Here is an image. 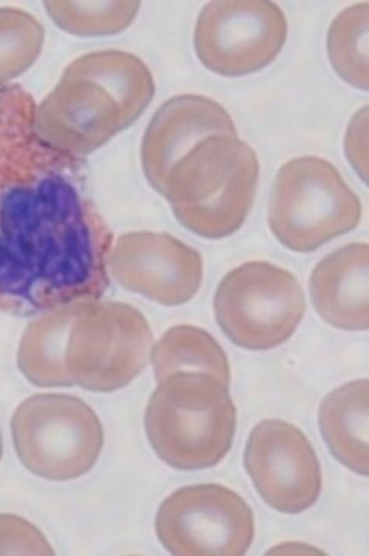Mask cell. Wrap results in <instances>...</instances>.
<instances>
[{
    "label": "cell",
    "instance_id": "6da1fadb",
    "mask_svg": "<svg viewBox=\"0 0 369 556\" xmlns=\"http://www.w3.org/2000/svg\"><path fill=\"white\" fill-rule=\"evenodd\" d=\"M35 113L24 87L0 89V313L21 317L97 302L111 285L113 232L82 163L39 137Z\"/></svg>",
    "mask_w": 369,
    "mask_h": 556
},
{
    "label": "cell",
    "instance_id": "7a4b0ae2",
    "mask_svg": "<svg viewBox=\"0 0 369 556\" xmlns=\"http://www.w3.org/2000/svg\"><path fill=\"white\" fill-rule=\"evenodd\" d=\"M258 178V156L247 142L237 135H214L177 161L161 195L190 232L221 240L246 222Z\"/></svg>",
    "mask_w": 369,
    "mask_h": 556
},
{
    "label": "cell",
    "instance_id": "3957f363",
    "mask_svg": "<svg viewBox=\"0 0 369 556\" xmlns=\"http://www.w3.org/2000/svg\"><path fill=\"white\" fill-rule=\"evenodd\" d=\"M153 452L177 470L218 466L237 431L229 386L207 372H175L160 380L145 408Z\"/></svg>",
    "mask_w": 369,
    "mask_h": 556
},
{
    "label": "cell",
    "instance_id": "277c9868",
    "mask_svg": "<svg viewBox=\"0 0 369 556\" xmlns=\"http://www.w3.org/2000/svg\"><path fill=\"white\" fill-rule=\"evenodd\" d=\"M361 203L330 161L300 156L273 181L268 222L290 251L309 254L359 226Z\"/></svg>",
    "mask_w": 369,
    "mask_h": 556
},
{
    "label": "cell",
    "instance_id": "5b68a950",
    "mask_svg": "<svg viewBox=\"0 0 369 556\" xmlns=\"http://www.w3.org/2000/svg\"><path fill=\"white\" fill-rule=\"evenodd\" d=\"M11 433L22 466L49 481H73L89 473L104 447L100 417L72 394L25 399L11 419Z\"/></svg>",
    "mask_w": 369,
    "mask_h": 556
},
{
    "label": "cell",
    "instance_id": "8992f818",
    "mask_svg": "<svg viewBox=\"0 0 369 556\" xmlns=\"http://www.w3.org/2000/svg\"><path fill=\"white\" fill-rule=\"evenodd\" d=\"M218 325L236 345L268 351L297 331L306 313L305 292L290 270L250 262L230 270L214 298Z\"/></svg>",
    "mask_w": 369,
    "mask_h": 556
},
{
    "label": "cell",
    "instance_id": "52a82bcc",
    "mask_svg": "<svg viewBox=\"0 0 369 556\" xmlns=\"http://www.w3.org/2000/svg\"><path fill=\"white\" fill-rule=\"evenodd\" d=\"M152 348V329L140 309L97 300L73 321L65 365L73 386L112 393L144 371Z\"/></svg>",
    "mask_w": 369,
    "mask_h": 556
},
{
    "label": "cell",
    "instance_id": "ba28073f",
    "mask_svg": "<svg viewBox=\"0 0 369 556\" xmlns=\"http://www.w3.org/2000/svg\"><path fill=\"white\" fill-rule=\"evenodd\" d=\"M156 535L171 555L241 556L255 538L246 501L220 484L182 486L161 504Z\"/></svg>",
    "mask_w": 369,
    "mask_h": 556
},
{
    "label": "cell",
    "instance_id": "9c48e42d",
    "mask_svg": "<svg viewBox=\"0 0 369 556\" xmlns=\"http://www.w3.org/2000/svg\"><path fill=\"white\" fill-rule=\"evenodd\" d=\"M287 38V16L277 3L217 0L201 10L193 46L204 67L237 78L272 64Z\"/></svg>",
    "mask_w": 369,
    "mask_h": 556
},
{
    "label": "cell",
    "instance_id": "30bf717a",
    "mask_svg": "<svg viewBox=\"0 0 369 556\" xmlns=\"http://www.w3.org/2000/svg\"><path fill=\"white\" fill-rule=\"evenodd\" d=\"M244 467L259 497L280 514H303L319 501V457L305 433L290 422L257 424L247 439Z\"/></svg>",
    "mask_w": 369,
    "mask_h": 556
},
{
    "label": "cell",
    "instance_id": "8fae6325",
    "mask_svg": "<svg viewBox=\"0 0 369 556\" xmlns=\"http://www.w3.org/2000/svg\"><path fill=\"white\" fill-rule=\"evenodd\" d=\"M109 268L120 287L163 306H181L195 298L204 273L196 249L170 233L149 230L120 236Z\"/></svg>",
    "mask_w": 369,
    "mask_h": 556
},
{
    "label": "cell",
    "instance_id": "7c38bea8",
    "mask_svg": "<svg viewBox=\"0 0 369 556\" xmlns=\"http://www.w3.org/2000/svg\"><path fill=\"white\" fill-rule=\"evenodd\" d=\"M130 124L118 102L100 84L62 75L60 83L36 105L35 129L51 148L87 156Z\"/></svg>",
    "mask_w": 369,
    "mask_h": 556
},
{
    "label": "cell",
    "instance_id": "4fadbf2b",
    "mask_svg": "<svg viewBox=\"0 0 369 556\" xmlns=\"http://www.w3.org/2000/svg\"><path fill=\"white\" fill-rule=\"evenodd\" d=\"M214 135H237L228 110L200 94H180L152 116L141 142V164L149 185L163 193L171 167L193 146Z\"/></svg>",
    "mask_w": 369,
    "mask_h": 556
},
{
    "label": "cell",
    "instance_id": "5bb4252c",
    "mask_svg": "<svg viewBox=\"0 0 369 556\" xmlns=\"http://www.w3.org/2000/svg\"><path fill=\"white\" fill-rule=\"evenodd\" d=\"M369 247L351 243L317 263L310 274V300L317 314L342 331H367Z\"/></svg>",
    "mask_w": 369,
    "mask_h": 556
},
{
    "label": "cell",
    "instance_id": "9a60e30c",
    "mask_svg": "<svg viewBox=\"0 0 369 556\" xmlns=\"http://www.w3.org/2000/svg\"><path fill=\"white\" fill-rule=\"evenodd\" d=\"M368 379L331 391L321 402L319 426L331 455L360 477L369 473Z\"/></svg>",
    "mask_w": 369,
    "mask_h": 556
},
{
    "label": "cell",
    "instance_id": "2e32d148",
    "mask_svg": "<svg viewBox=\"0 0 369 556\" xmlns=\"http://www.w3.org/2000/svg\"><path fill=\"white\" fill-rule=\"evenodd\" d=\"M91 302L72 303L39 314L22 334L17 367L28 382L39 388L73 387L65 365L68 334L73 321Z\"/></svg>",
    "mask_w": 369,
    "mask_h": 556
},
{
    "label": "cell",
    "instance_id": "e0dca14e",
    "mask_svg": "<svg viewBox=\"0 0 369 556\" xmlns=\"http://www.w3.org/2000/svg\"><path fill=\"white\" fill-rule=\"evenodd\" d=\"M65 75L93 80L118 102L129 124L137 123L155 97V80L137 54L102 50L84 54L65 68Z\"/></svg>",
    "mask_w": 369,
    "mask_h": 556
},
{
    "label": "cell",
    "instance_id": "ac0fdd59",
    "mask_svg": "<svg viewBox=\"0 0 369 556\" xmlns=\"http://www.w3.org/2000/svg\"><path fill=\"white\" fill-rule=\"evenodd\" d=\"M156 382L175 372H207L230 386V364L225 350L209 332L192 325L167 329L150 353Z\"/></svg>",
    "mask_w": 369,
    "mask_h": 556
},
{
    "label": "cell",
    "instance_id": "d6986e66",
    "mask_svg": "<svg viewBox=\"0 0 369 556\" xmlns=\"http://www.w3.org/2000/svg\"><path fill=\"white\" fill-rule=\"evenodd\" d=\"M369 3H354L332 21L328 31V56L335 73L359 90H368Z\"/></svg>",
    "mask_w": 369,
    "mask_h": 556
},
{
    "label": "cell",
    "instance_id": "ffe728a7",
    "mask_svg": "<svg viewBox=\"0 0 369 556\" xmlns=\"http://www.w3.org/2000/svg\"><path fill=\"white\" fill-rule=\"evenodd\" d=\"M50 20L68 35L79 38L115 36L126 31L140 13V2H43Z\"/></svg>",
    "mask_w": 369,
    "mask_h": 556
},
{
    "label": "cell",
    "instance_id": "44dd1931",
    "mask_svg": "<svg viewBox=\"0 0 369 556\" xmlns=\"http://www.w3.org/2000/svg\"><path fill=\"white\" fill-rule=\"evenodd\" d=\"M46 30L27 11L0 9V89L31 68L42 53Z\"/></svg>",
    "mask_w": 369,
    "mask_h": 556
},
{
    "label": "cell",
    "instance_id": "7402d4cb",
    "mask_svg": "<svg viewBox=\"0 0 369 556\" xmlns=\"http://www.w3.org/2000/svg\"><path fill=\"white\" fill-rule=\"evenodd\" d=\"M0 555H54L46 535L27 519L0 515Z\"/></svg>",
    "mask_w": 369,
    "mask_h": 556
},
{
    "label": "cell",
    "instance_id": "603a6c76",
    "mask_svg": "<svg viewBox=\"0 0 369 556\" xmlns=\"http://www.w3.org/2000/svg\"><path fill=\"white\" fill-rule=\"evenodd\" d=\"M345 152L351 166L367 182L368 178V108L351 119L345 137Z\"/></svg>",
    "mask_w": 369,
    "mask_h": 556
},
{
    "label": "cell",
    "instance_id": "cb8c5ba5",
    "mask_svg": "<svg viewBox=\"0 0 369 556\" xmlns=\"http://www.w3.org/2000/svg\"><path fill=\"white\" fill-rule=\"evenodd\" d=\"M3 455V442H2V433H0V459H2Z\"/></svg>",
    "mask_w": 369,
    "mask_h": 556
}]
</instances>
